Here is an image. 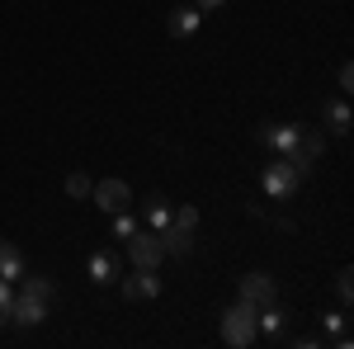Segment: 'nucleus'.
Listing matches in <instances>:
<instances>
[{"label": "nucleus", "mask_w": 354, "mask_h": 349, "mask_svg": "<svg viewBox=\"0 0 354 349\" xmlns=\"http://www.w3.org/2000/svg\"><path fill=\"white\" fill-rule=\"evenodd\" d=\"M53 302H57V283L33 274V279H19L15 283V307H10V321L15 326H43L53 317Z\"/></svg>", "instance_id": "obj_1"}, {"label": "nucleus", "mask_w": 354, "mask_h": 349, "mask_svg": "<svg viewBox=\"0 0 354 349\" xmlns=\"http://www.w3.org/2000/svg\"><path fill=\"white\" fill-rule=\"evenodd\" d=\"M255 340H260V330H255V307H250L245 297H236V302L222 312V345L250 349Z\"/></svg>", "instance_id": "obj_2"}, {"label": "nucleus", "mask_w": 354, "mask_h": 349, "mask_svg": "<svg viewBox=\"0 0 354 349\" xmlns=\"http://www.w3.org/2000/svg\"><path fill=\"white\" fill-rule=\"evenodd\" d=\"M298 185H302V175L283 161V156H274V161L265 165V175H260V189H265L270 203H288V198L298 194Z\"/></svg>", "instance_id": "obj_3"}, {"label": "nucleus", "mask_w": 354, "mask_h": 349, "mask_svg": "<svg viewBox=\"0 0 354 349\" xmlns=\"http://www.w3.org/2000/svg\"><path fill=\"white\" fill-rule=\"evenodd\" d=\"M128 260H133V269H161V260H165V250H161V236L147 227H137L133 236H128Z\"/></svg>", "instance_id": "obj_4"}, {"label": "nucleus", "mask_w": 354, "mask_h": 349, "mask_svg": "<svg viewBox=\"0 0 354 349\" xmlns=\"http://www.w3.org/2000/svg\"><path fill=\"white\" fill-rule=\"evenodd\" d=\"M118 293L128 302H151V297H161V274L156 269H133L128 279L118 274Z\"/></svg>", "instance_id": "obj_5"}, {"label": "nucleus", "mask_w": 354, "mask_h": 349, "mask_svg": "<svg viewBox=\"0 0 354 349\" xmlns=\"http://www.w3.org/2000/svg\"><path fill=\"white\" fill-rule=\"evenodd\" d=\"M90 203H100V213H123V208H133V189L123 185V180H100V185H90Z\"/></svg>", "instance_id": "obj_6"}, {"label": "nucleus", "mask_w": 354, "mask_h": 349, "mask_svg": "<svg viewBox=\"0 0 354 349\" xmlns=\"http://www.w3.org/2000/svg\"><path fill=\"white\" fill-rule=\"evenodd\" d=\"M322 151H326V137H322V133H307V128H302L298 147H293L283 161H288V165H293V170L302 175V180H307V175H312V165L322 161Z\"/></svg>", "instance_id": "obj_7"}, {"label": "nucleus", "mask_w": 354, "mask_h": 349, "mask_svg": "<svg viewBox=\"0 0 354 349\" xmlns=\"http://www.w3.org/2000/svg\"><path fill=\"white\" fill-rule=\"evenodd\" d=\"M298 137H302V123H260V128H255V142L270 147V151H279V156H288V151L298 147Z\"/></svg>", "instance_id": "obj_8"}, {"label": "nucleus", "mask_w": 354, "mask_h": 349, "mask_svg": "<svg viewBox=\"0 0 354 349\" xmlns=\"http://www.w3.org/2000/svg\"><path fill=\"white\" fill-rule=\"evenodd\" d=\"M241 297L250 302V307H265V302H279V283H274L265 269H250L241 279Z\"/></svg>", "instance_id": "obj_9"}, {"label": "nucleus", "mask_w": 354, "mask_h": 349, "mask_svg": "<svg viewBox=\"0 0 354 349\" xmlns=\"http://www.w3.org/2000/svg\"><path fill=\"white\" fill-rule=\"evenodd\" d=\"M85 274H90V279H95L100 288H109V283H118V274H123V269H118V250H109V245H100V250H95V255L85 260Z\"/></svg>", "instance_id": "obj_10"}, {"label": "nucleus", "mask_w": 354, "mask_h": 349, "mask_svg": "<svg viewBox=\"0 0 354 349\" xmlns=\"http://www.w3.org/2000/svg\"><path fill=\"white\" fill-rule=\"evenodd\" d=\"M198 24H203V10L198 5H175V15H170V38H194L198 33Z\"/></svg>", "instance_id": "obj_11"}, {"label": "nucleus", "mask_w": 354, "mask_h": 349, "mask_svg": "<svg viewBox=\"0 0 354 349\" xmlns=\"http://www.w3.org/2000/svg\"><path fill=\"white\" fill-rule=\"evenodd\" d=\"M156 236H161V250L175 255V260H185V255L194 250V232H185V227H161Z\"/></svg>", "instance_id": "obj_12"}, {"label": "nucleus", "mask_w": 354, "mask_h": 349, "mask_svg": "<svg viewBox=\"0 0 354 349\" xmlns=\"http://www.w3.org/2000/svg\"><path fill=\"white\" fill-rule=\"evenodd\" d=\"M322 118H326V128H330L335 137H345V133H350V104H345V95L326 100V104H322Z\"/></svg>", "instance_id": "obj_13"}, {"label": "nucleus", "mask_w": 354, "mask_h": 349, "mask_svg": "<svg viewBox=\"0 0 354 349\" xmlns=\"http://www.w3.org/2000/svg\"><path fill=\"white\" fill-rule=\"evenodd\" d=\"M0 279H10V283L24 279V250L15 241H0Z\"/></svg>", "instance_id": "obj_14"}, {"label": "nucleus", "mask_w": 354, "mask_h": 349, "mask_svg": "<svg viewBox=\"0 0 354 349\" xmlns=\"http://www.w3.org/2000/svg\"><path fill=\"white\" fill-rule=\"evenodd\" d=\"M142 217H147L151 232L170 227V203H165V194H147V198H142Z\"/></svg>", "instance_id": "obj_15"}, {"label": "nucleus", "mask_w": 354, "mask_h": 349, "mask_svg": "<svg viewBox=\"0 0 354 349\" xmlns=\"http://www.w3.org/2000/svg\"><path fill=\"white\" fill-rule=\"evenodd\" d=\"M170 227L198 232V208H194V203H180V208H170Z\"/></svg>", "instance_id": "obj_16"}, {"label": "nucleus", "mask_w": 354, "mask_h": 349, "mask_svg": "<svg viewBox=\"0 0 354 349\" xmlns=\"http://www.w3.org/2000/svg\"><path fill=\"white\" fill-rule=\"evenodd\" d=\"M137 232V213L133 208H123V213H113V241H128Z\"/></svg>", "instance_id": "obj_17"}, {"label": "nucleus", "mask_w": 354, "mask_h": 349, "mask_svg": "<svg viewBox=\"0 0 354 349\" xmlns=\"http://www.w3.org/2000/svg\"><path fill=\"white\" fill-rule=\"evenodd\" d=\"M90 185H95V180H90L85 170H71V175H66V194H71V198H90Z\"/></svg>", "instance_id": "obj_18"}, {"label": "nucleus", "mask_w": 354, "mask_h": 349, "mask_svg": "<svg viewBox=\"0 0 354 349\" xmlns=\"http://www.w3.org/2000/svg\"><path fill=\"white\" fill-rule=\"evenodd\" d=\"M335 293H340V302H345V307L354 302V269H350V265L335 274Z\"/></svg>", "instance_id": "obj_19"}, {"label": "nucleus", "mask_w": 354, "mask_h": 349, "mask_svg": "<svg viewBox=\"0 0 354 349\" xmlns=\"http://www.w3.org/2000/svg\"><path fill=\"white\" fill-rule=\"evenodd\" d=\"M10 307H15V283H10V279H0V326L10 321Z\"/></svg>", "instance_id": "obj_20"}, {"label": "nucleus", "mask_w": 354, "mask_h": 349, "mask_svg": "<svg viewBox=\"0 0 354 349\" xmlns=\"http://www.w3.org/2000/svg\"><path fill=\"white\" fill-rule=\"evenodd\" d=\"M322 330L326 335H340L345 330V312H322Z\"/></svg>", "instance_id": "obj_21"}, {"label": "nucleus", "mask_w": 354, "mask_h": 349, "mask_svg": "<svg viewBox=\"0 0 354 349\" xmlns=\"http://www.w3.org/2000/svg\"><path fill=\"white\" fill-rule=\"evenodd\" d=\"M335 85H340V95H350V90H354V66H350V62H340V71H335Z\"/></svg>", "instance_id": "obj_22"}, {"label": "nucleus", "mask_w": 354, "mask_h": 349, "mask_svg": "<svg viewBox=\"0 0 354 349\" xmlns=\"http://www.w3.org/2000/svg\"><path fill=\"white\" fill-rule=\"evenodd\" d=\"M288 345L293 349H317V345H326V335H293Z\"/></svg>", "instance_id": "obj_23"}, {"label": "nucleus", "mask_w": 354, "mask_h": 349, "mask_svg": "<svg viewBox=\"0 0 354 349\" xmlns=\"http://www.w3.org/2000/svg\"><path fill=\"white\" fill-rule=\"evenodd\" d=\"M198 10H218V5H227V0H194Z\"/></svg>", "instance_id": "obj_24"}]
</instances>
